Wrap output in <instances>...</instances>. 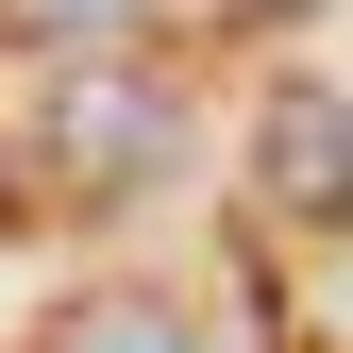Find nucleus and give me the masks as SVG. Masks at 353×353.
<instances>
[{
  "mask_svg": "<svg viewBox=\"0 0 353 353\" xmlns=\"http://www.w3.org/2000/svg\"><path fill=\"white\" fill-rule=\"evenodd\" d=\"M185 168V84L152 51H84L34 84V185L51 202H152Z\"/></svg>",
  "mask_w": 353,
  "mask_h": 353,
  "instance_id": "obj_1",
  "label": "nucleus"
},
{
  "mask_svg": "<svg viewBox=\"0 0 353 353\" xmlns=\"http://www.w3.org/2000/svg\"><path fill=\"white\" fill-rule=\"evenodd\" d=\"M336 135H353V101H336V68H286L270 101H252V185H270L303 236H336V202H353V168H336Z\"/></svg>",
  "mask_w": 353,
  "mask_h": 353,
  "instance_id": "obj_2",
  "label": "nucleus"
},
{
  "mask_svg": "<svg viewBox=\"0 0 353 353\" xmlns=\"http://www.w3.org/2000/svg\"><path fill=\"white\" fill-rule=\"evenodd\" d=\"M17 353H202V320H185L168 286H135V270H101V286H68L51 320L17 336Z\"/></svg>",
  "mask_w": 353,
  "mask_h": 353,
  "instance_id": "obj_3",
  "label": "nucleus"
},
{
  "mask_svg": "<svg viewBox=\"0 0 353 353\" xmlns=\"http://www.w3.org/2000/svg\"><path fill=\"white\" fill-rule=\"evenodd\" d=\"M135 17H152V0H0V51L84 68V51H135Z\"/></svg>",
  "mask_w": 353,
  "mask_h": 353,
  "instance_id": "obj_4",
  "label": "nucleus"
}]
</instances>
